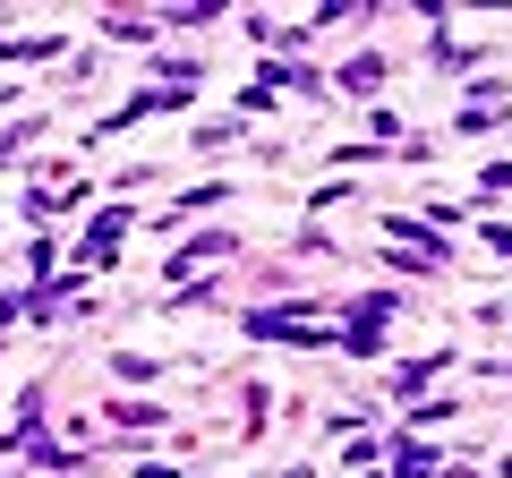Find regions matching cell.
<instances>
[{
  "label": "cell",
  "instance_id": "1",
  "mask_svg": "<svg viewBox=\"0 0 512 478\" xmlns=\"http://www.w3.org/2000/svg\"><path fill=\"white\" fill-rule=\"evenodd\" d=\"M384 77H393V60H384V52H350L342 69H333V86H342V94H359V103H367V94H384Z\"/></svg>",
  "mask_w": 512,
  "mask_h": 478
},
{
  "label": "cell",
  "instance_id": "2",
  "mask_svg": "<svg viewBox=\"0 0 512 478\" xmlns=\"http://www.w3.org/2000/svg\"><path fill=\"white\" fill-rule=\"evenodd\" d=\"M120 248H128V205H111V214H103V222L86 231V248H77V265H111Z\"/></svg>",
  "mask_w": 512,
  "mask_h": 478
},
{
  "label": "cell",
  "instance_id": "3",
  "mask_svg": "<svg viewBox=\"0 0 512 478\" xmlns=\"http://www.w3.org/2000/svg\"><path fill=\"white\" fill-rule=\"evenodd\" d=\"M444 368H453V350H427V359H410V368H393V376H384V393H393V402H410V393H427Z\"/></svg>",
  "mask_w": 512,
  "mask_h": 478
},
{
  "label": "cell",
  "instance_id": "4",
  "mask_svg": "<svg viewBox=\"0 0 512 478\" xmlns=\"http://www.w3.org/2000/svg\"><path fill=\"white\" fill-rule=\"evenodd\" d=\"M214 257H239V239H231V231H197L180 257H171V274H163V282H188V265H214Z\"/></svg>",
  "mask_w": 512,
  "mask_h": 478
},
{
  "label": "cell",
  "instance_id": "5",
  "mask_svg": "<svg viewBox=\"0 0 512 478\" xmlns=\"http://www.w3.org/2000/svg\"><path fill=\"white\" fill-rule=\"evenodd\" d=\"M214 18H222V0H171V9H154V26H163V35H205Z\"/></svg>",
  "mask_w": 512,
  "mask_h": 478
},
{
  "label": "cell",
  "instance_id": "6",
  "mask_svg": "<svg viewBox=\"0 0 512 478\" xmlns=\"http://www.w3.org/2000/svg\"><path fill=\"white\" fill-rule=\"evenodd\" d=\"M103 419H111V427H128V436H146V427H163L171 410H163V402H111Z\"/></svg>",
  "mask_w": 512,
  "mask_h": 478
},
{
  "label": "cell",
  "instance_id": "7",
  "mask_svg": "<svg viewBox=\"0 0 512 478\" xmlns=\"http://www.w3.org/2000/svg\"><path fill=\"white\" fill-rule=\"evenodd\" d=\"M111 376H128V385H154V376H163V359H154V350H111Z\"/></svg>",
  "mask_w": 512,
  "mask_h": 478
},
{
  "label": "cell",
  "instance_id": "8",
  "mask_svg": "<svg viewBox=\"0 0 512 478\" xmlns=\"http://www.w3.org/2000/svg\"><path fill=\"white\" fill-rule=\"evenodd\" d=\"M154 35H163L154 18H120V9L103 18V43H154Z\"/></svg>",
  "mask_w": 512,
  "mask_h": 478
},
{
  "label": "cell",
  "instance_id": "9",
  "mask_svg": "<svg viewBox=\"0 0 512 478\" xmlns=\"http://www.w3.org/2000/svg\"><path fill=\"white\" fill-rule=\"evenodd\" d=\"M0 60H60V35H9Z\"/></svg>",
  "mask_w": 512,
  "mask_h": 478
},
{
  "label": "cell",
  "instance_id": "10",
  "mask_svg": "<svg viewBox=\"0 0 512 478\" xmlns=\"http://www.w3.org/2000/svg\"><path fill=\"white\" fill-rule=\"evenodd\" d=\"M495 120H504V103H470V111H461V120H453V129H461V137H487Z\"/></svg>",
  "mask_w": 512,
  "mask_h": 478
},
{
  "label": "cell",
  "instance_id": "11",
  "mask_svg": "<svg viewBox=\"0 0 512 478\" xmlns=\"http://www.w3.org/2000/svg\"><path fill=\"white\" fill-rule=\"evenodd\" d=\"M188 146H197V154H231V146H239V129H222V120H214V129H197Z\"/></svg>",
  "mask_w": 512,
  "mask_h": 478
},
{
  "label": "cell",
  "instance_id": "12",
  "mask_svg": "<svg viewBox=\"0 0 512 478\" xmlns=\"http://www.w3.org/2000/svg\"><path fill=\"white\" fill-rule=\"evenodd\" d=\"M137 478H180V470H137Z\"/></svg>",
  "mask_w": 512,
  "mask_h": 478
}]
</instances>
